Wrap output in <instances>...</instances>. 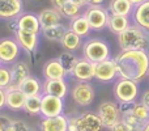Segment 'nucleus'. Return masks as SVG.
Instances as JSON below:
<instances>
[{
    "mask_svg": "<svg viewBox=\"0 0 149 131\" xmlns=\"http://www.w3.org/2000/svg\"><path fill=\"white\" fill-rule=\"evenodd\" d=\"M114 59L119 77L140 83L149 76V54L145 50H120Z\"/></svg>",
    "mask_w": 149,
    "mask_h": 131,
    "instance_id": "nucleus-1",
    "label": "nucleus"
},
{
    "mask_svg": "<svg viewBox=\"0 0 149 131\" xmlns=\"http://www.w3.org/2000/svg\"><path fill=\"white\" fill-rule=\"evenodd\" d=\"M120 50H149V33L143 28L131 24L124 32L116 36Z\"/></svg>",
    "mask_w": 149,
    "mask_h": 131,
    "instance_id": "nucleus-2",
    "label": "nucleus"
},
{
    "mask_svg": "<svg viewBox=\"0 0 149 131\" xmlns=\"http://www.w3.org/2000/svg\"><path fill=\"white\" fill-rule=\"evenodd\" d=\"M81 51L82 58L92 63H98L111 58L110 43L101 37H88L86 41L82 42Z\"/></svg>",
    "mask_w": 149,
    "mask_h": 131,
    "instance_id": "nucleus-3",
    "label": "nucleus"
},
{
    "mask_svg": "<svg viewBox=\"0 0 149 131\" xmlns=\"http://www.w3.org/2000/svg\"><path fill=\"white\" fill-rule=\"evenodd\" d=\"M113 95L115 97L116 102H136L140 96L139 83L134 81L131 79L118 77L114 81Z\"/></svg>",
    "mask_w": 149,
    "mask_h": 131,
    "instance_id": "nucleus-4",
    "label": "nucleus"
},
{
    "mask_svg": "<svg viewBox=\"0 0 149 131\" xmlns=\"http://www.w3.org/2000/svg\"><path fill=\"white\" fill-rule=\"evenodd\" d=\"M82 15L86 17L93 32H102L107 28L109 22V9L103 5H88Z\"/></svg>",
    "mask_w": 149,
    "mask_h": 131,
    "instance_id": "nucleus-5",
    "label": "nucleus"
},
{
    "mask_svg": "<svg viewBox=\"0 0 149 131\" xmlns=\"http://www.w3.org/2000/svg\"><path fill=\"white\" fill-rule=\"evenodd\" d=\"M70 93L73 102L81 108L90 106L95 98V89L90 81H76Z\"/></svg>",
    "mask_w": 149,
    "mask_h": 131,
    "instance_id": "nucleus-6",
    "label": "nucleus"
},
{
    "mask_svg": "<svg viewBox=\"0 0 149 131\" xmlns=\"http://www.w3.org/2000/svg\"><path fill=\"white\" fill-rule=\"evenodd\" d=\"M97 114L102 121L105 129L110 130L116 122L122 119V113L119 110V104L115 101H102L97 108Z\"/></svg>",
    "mask_w": 149,
    "mask_h": 131,
    "instance_id": "nucleus-7",
    "label": "nucleus"
},
{
    "mask_svg": "<svg viewBox=\"0 0 149 131\" xmlns=\"http://www.w3.org/2000/svg\"><path fill=\"white\" fill-rule=\"evenodd\" d=\"M21 47L15 37H3L0 38V64L10 66L20 59Z\"/></svg>",
    "mask_w": 149,
    "mask_h": 131,
    "instance_id": "nucleus-8",
    "label": "nucleus"
},
{
    "mask_svg": "<svg viewBox=\"0 0 149 131\" xmlns=\"http://www.w3.org/2000/svg\"><path fill=\"white\" fill-rule=\"evenodd\" d=\"M119 77L118 66L113 57L102 62L94 63V79L103 84L114 83Z\"/></svg>",
    "mask_w": 149,
    "mask_h": 131,
    "instance_id": "nucleus-9",
    "label": "nucleus"
},
{
    "mask_svg": "<svg viewBox=\"0 0 149 131\" xmlns=\"http://www.w3.org/2000/svg\"><path fill=\"white\" fill-rule=\"evenodd\" d=\"M64 113V98L51 95H42L41 116L45 118L56 117Z\"/></svg>",
    "mask_w": 149,
    "mask_h": 131,
    "instance_id": "nucleus-10",
    "label": "nucleus"
},
{
    "mask_svg": "<svg viewBox=\"0 0 149 131\" xmlns=\"http://www.w3.org/2000/svg\"><path fill=\"white\" fill-rule=\"evenodd\" d=\"M10 69V84L7 89H20L26 77L30 76V67L25 60H16L9 66Z\"/></svg>",
    "mask_w": 149,
    "mask_h": 131,
    "instance_id": "nucleus-11",
    "label": "nucleus"
},
{
    "mask_svg": "<svg viewBox=\"0 0 149 131\" xmlns=\"http://www.w3.org/2000/svg\"><path fill=\"white\" fill-rule=\"evenodd\" d=\"M13 37L20 45L21 50L29 55H33L38 51L39 46V34L36 33H29V32H24L21 29H16L13 32Z\"/></svg>",
    "mask_w": 149,
    "mask_h": 131,
    "instance_id": "nucleus-12",
    "label": "nucleus"
},
{
    "mask_svg": "<svg viewBox=\"0 0 149 131\" xmlns=\"http://www.w3.org/2000/svg\"><path fill=\"white\" fill-rule=\"evenodd\" d=\"M105 129L97 111H84L77 114V131H102Z\"/></svg>",
    "mask_w": 149,
    "mask_h": 131,
    "instance_id": "nucleus-13",
    "label": "nucleus"
},
{
    "mask_svg": "<svg viewBox=\"0 0 149 131\" xmlns=\"http://www.w3.org/2000/svg\"><path fill=\"white\" fill-rule=\"evenodd\" d=\"M71 77L76 81H92L94 79V63L82 57L79 58L71 72Z\"/></svg>",
    "mask_w": 149,
    "mask_h": 131,
    "instance_id": "nucleus-14",
    "label": "nucleus"
},
{
    "mask_svg": "<svg viewBox=\"0 0 149 131\" xmlns=\"http://www.w3.org/2000/svg\"><path fill=\"white\" fill-rule=\"evenodd\" d=\"M70 93V85L65 79H51L42 83V95H51L65 98Z\"/></svg>",
    "mask_w": 149,
    "mask_h": 131,
    "instance_id": "nucleus-15",
    "label": "nucleus"
},
{
    "mask_svg": "<svg viewBox=\"0 0 149 131\" xmlns=\"http://www.w3.org/2000/svg\"><path fill=\"white\" fill-rule=\"evenodd\" d=\"M16 25L17 29H21L24 32H29V33H41V22H39V17L37 13L33 12H22L17 18H16Z\"/></svg>",
    "mask_w": 149,
    "mask_h": 131,
    "instance_id": "nucleus-16",
    "label": "nucleus"
},
{
    "mask_svg": "<svg viewBox=\"0 0 149 131\" xmlns=\"http://www.w3.org/2000/svg\"><path fill=\"white\" fill-rule=\"evenodd\" d=\"M24 12L22 0H0V18L15 20Z\"/></svg>",
    "mask_w": 149,
    "mask_h": 131,
    "instance_id": "nucleus-17",
    "label": "nucleus"
},
{
    "mask_svg": "<svg viewBox=\"0 0 149 131\" xmlns=\"http://www.w3.org/2000/svg\"><path fill=\"white\" fill-rule=\"evenodd\" d=\"M42 76L45 77V80L65 79L68 76V74L56 57V58H52V59L47 60L43 64V67H42Z\"/></svg>",
    "mask_w": 149,
    "mask_h": 131,
    "instance_id": "nucleus-18",
    "label": "nucleus"
},
{
    "mask_svg": "<svg viewBox=\"0 0 149 131\" xmlns=\"http://www.w3.org/2000/svg\"><path fill=\"white\" fill-rule=\"evenodd\" d=\"M132 24L143 28L149 33V0H145L144 3L134 7V11L131 13Z\"/></svg>",
    "mask_w": 149,
    "mask_h": 131,
    "instance_id": "nucleus-19",
    "label": "nucleus"
},
{
    "mask_svg": "<svg viewBox=\"0 0 149 131\" xmlns=\"http://www.w3.org/2000/svg\"><path fill=\"white\" fill-rule=\"evenodd\" d=\"M39 130L41 131H68V118L64 114L56 117L45 118L42 117L39 122Z\"/></svg>",
    "mask_w": 149,
    "mask_h": 131,
    "instance_id": "nucleus-20",
    "label": "nucleus"
},
{
    "mask_svg": "<svg viewBox=\"0 0 149 131\" xmlns=\"http://www.w3.org/2000/svg\"><path fill=\"white\" fill-rule=\"evenodd\" d=\"M5 108H8L9 110L18 111L22 110L24 105L26 101L25 93L21 89H5Z\"/></svg>",
    "mask_w": 149,
    "mask_h": 131,
    "instance_id": "nucleus-21",
    "label": "nucleus"
},
{
    "mask_svg": "<svg viewBox=\"0 0 149 131\" xmlns=\"http://www.w3.org/2000/svg\"><path fill=\"white\" fill-rule=\"evenodd\" d=\"M132 24L131 17L128 16H120V15H110L109 16V22H107V29L113 34L118 36L122 32H124L130 25Z\"/></svg>",
    "mask_w": 149,
    "mask_h": 131,
    "instance_id": "nucleus-22",
    "label": "nucleus"
},
{
    "mask_svg": "<svg viewBox=\"0 0 149 131\" xmlns=\"http://www.w3.org/2000/svg\"><path fill=\"white\" fill-rule=\"evenodd\" d=\"M68 30V28L64 24H56V25H51V26H46V28L41 29V33L47 41L50 42H56L60 43L63 39V36L65 34V32Z\"/></svg>",
    "mask_w": 149,
    "mask_h": 131,
    "instance_id": "nucleus-23",
    "label": "nucleus"
},
{
    "mask_svg": "<svg viewBox=\"0 0 149 131\" xmlns=\"http://www.w3.org/2000/svg\"><path fill=\"white\" fill-rule=\"evenodd\" d=\"M68 29L74 32V33H76L77 36H80L81 38L89 37L90 33L93 32L89 22H88L86 17H85L84 15H80V16H77V17L72 18V20H70V26H68Z\"/></svg>",
    "mask_w": 149,
    "mask_h": 131,
    "instance_id": "nucleus-24",
    "label": "nucleus"
},
{
    "mask_svg": "<svg viewBox=\"0 0 149 131\" xmlns=\"http://www.w3.org/2000/svg\"><path fill=\"white\" fill-rule=\"evenodd\" d=\"M39 22H41V28H46V26L56 25V24L62 22V15L58 9L55 8H45L38 13Z\"/></svg>",
    "mask_w": 149,
    "mask_h": 131,
    "instance_id": "nucleus-25",
    "label": "nucleus"
},
{
    "mask_svg": "<svg viewBox=\"0 0 149 131\" xmlns=\"http://www.w3.org/2000/svg\"><path fill=\"white\" fill-rule=\"evenodd\" d=\"M60 45H62L64 51L76 53L77 50H80L82 47V38L80 36H77L71 29H68V30L65 32V34L63 36V39H62V42H60Z\"/></svg>",
    "mask_w": 149,
    "mask_h": 131,
    "instance_id": "nucleus-26",
    "label": "nucleus"
},
{
    "mask_svg": "<svg viewBox=\"0 0 149 131\" xmlns=\"http://www.w3.org/2000/svg\"><path fill=\"white\" fill-rule=\"evenodd\" d=\"M107 9L110 15H120L130 17L134 11V4L130 0H110Z\"/></svg>",
    "mask_w": 149,
    "mask_h": 131,
    "instance_id": "nucleus-27",
    "label": "nucleus"
},
{
    "mask_svg": "<svg viewBox=\"0 0 149 131\" xmlns=\"http://www.w3.org/2000/svg\"><path fill=\"white\" fill-rule=\"evenodd\" d=\"M24 93H25L26 97H30V96H38L42 95V83L38 77L30 75L29 77H26V80L22 83L20 88Z\"/></svg>",
    "mask_w": 149,
    "mask_h": 131,
    "instance_id": "nucleus-28",
    "label": "nucleus"
},
{
    "mask_svg": "<svg viewBox=\"0 0 149 131\" xmlns=\"http://www.w3.org/2000/svg\"><path fill=\"white\" fill-rule=\"evenodd\" d=\"M41 106H42V95L30 96V97H26L22 110H25V113H28L29 116H41Z\"/></svg>",
    "mask_w": 149,
    "mask_h": 131,
    "instance_id": "nucleus-29",
    "label": "nucleus"
},
{
    "mask_svg": "<svg viewBox=\"0 0 149 131\" xmlns=\"http://www.w3.org/2000/svg\"><path fill=\"white\" fill-rule=\"evenodd\" d=\"M59 12H60V15H62L63 18L72 20V18L77 17V16L82 15V7H80V5L74 4V3L68 0V1L59 9Z\"/></svg>",
    "mask_w": 149,
    "mask_h": 131,
    "instance_id": "nucleus-30",
    "label": "nucleus"
},
{
    "mask_svg": "<svg viewBox=\"0 0 149 131\" xmlns=\"http://www.w3.org/2000/svg\"><path fill=\"white\" fill-rule=\"evenodd\" d=\"M59 62L62 63V66L64 67V69L67 71L68 76H71V72H72L74 64L77 63L79 60V57L74 55V53H71V51H63L62 54L58 57Z\"/></svg>",
    "mask_w": 149,
    "mask_h": 131,
    "instance_id": "nucleus-31",
    "label": "nucleus"
},
{
    "mask_svg": "<svg viewBox=\"0 0 149 131\" xmlns=\"http://www.w3.org/2000/svg\"><path fill=\"white\" fill-rule=\"evenodd\" d=\"M122 121L130 127L131 131H141L143 125H144L139 118H136V117L132 114V110L130 111V113L122 114Z\"/></svg>",
    "mask_w": 149,
    "mask_h": 131,
    "instance_id": "nucleus-32",
    "label": "nucleus"
},
{
    "mask_svg": "<svg viewBox=\"0 0 149 131\" xmlns=\"http://www.w3.org/2000/svg\"><path fill=\"white\" fill-rule=\"evenodd\" d=\"M132 114H134L136 118H139L143 123H145V122L149 119V109L141 102V101H136V102H134V106H132Z\"/></svg>",
    "mask_w": 149,
    "mask_h": 131,
    "instance_id": "nucleus-33",
    "label": "nucleus"
},
{
    "mask_svg": "<svg viewBox=\"0 0 149 131\" xmlns=\"http://www.w3.org/2000/svg\"><path fill=\"white\" fill-rule=\"evenodd\" d=\"M7 131H36V130L31 126H29L26 122L20 121V119H12Z\"/></svg>",
    "mask_w": 149,
    "mask_h": 131,
    "instance_id": "nucleus-34",
    "label": "nucleus"
},
{
    "mask_svg": "<svg viewBox=\"0 0 149 131\" xmlns=\"http://www.w3.org/2000/svg\"><path fill=\"white\" fill-rule=\"evenodd\" d=\"M10 84V69L9 66H0V88L7 89Z\"/></svg>",
    "mask_w": 149,
    "mask_h": 131,
    "instance_id": "nucleus-35",
    "label": "nucleus"
},
{
    "mask_svg": "<svg viewBox=\"0 0 149 131\" xmlns=\"http://www.w3.org/2000/svg\"><path fill=\"white\" fill-rule=\"evenodd\" d=\"M10 122H12V119L9 117L4 116V114H0V131H7Z\"/></svg>",
    "mask_w": 149,
    "mask_h": 131,
    "instance_id": "nucleus-36",
    "label": "nucleus"
},
{
    "mask_svg": "<svg viewBox=\"0 0 149 131\" xmlns=\"http://www.w3.org/2000/svg\"><path fill=\"white\" fill-rule=\"evenodd\" d=\"M68 118V131H77V114L67 116Z\"/></svg>",
    "mask_w": 149,
    "mask_h": 131,
    "instance_id": "nucleus-37",
    "label": "nucleus"
},
{
    "mask_svg": "<svg viewBox=\"0 0 149 131\" xmlns=\"http://www.w3.org/2000/svg\"><path fill=\"white\" fill-rule=\"evenodd\" d=\"M110 131H131V130H130V127L127 126V125L120 119V121L116 122V123L114 125L113 127H111Z\"/></svg>",
    "mask_w": 149,
    "mask_h": 131,
    "instance_id": "nucleus-38",
    "label": "nucleus"
},
{
    "mask_svg": "<svg viewBox=\"0 0 149 131\" xmlns=\"http://www.w3.org/2000/svg\"><path fill=\"white\" fill-rule=\"evenodd\" d=\"M67 1H68V0H50V3H51V7L55 8V9H58V11H59L60 8H62Z\"/></svg>",
    "mask_w": 149,
    "mask_h": 131,
    "instance_id": "nucleus-39",
    "label": "nucleus"
},
{
    "mask_svg": "<svg viewBox=\"0 0 149 131\" xmlns=\"http://www.w3.org/2000/svg\"><path fill=\"white\" fill-rule=\"evenodd\" d=\"M140 101H141V102L144 104V105L149 109V89L144 90V92L141 93V97H140Z\"/></svg>",
    "mask_w": 149,
    "mask_h": 131,
    "instance_id": "nucleus-40",
    "label": "nucleus"
},
{
    "mask_svg": "<svg viewBox=\"0 0 149 131\" xmlns=\"http://www.w3.org/2000/svg\"><path fill=\"white\" fill-rule=\"evenodd\" d=\"M5 93H7V90L4 88H0V110L5 108Z\"/></svg>",
    "mask_w": 149,
    "mask_h": 131,
    "instance_id": "nucleus-41",
    "label": "nucleus"
},
{
    "mask_svg": "<svg viewBox=\"0 0 149 131\" xmlns=\"http://www.w3.org/2000/svg\"><path fill=\"white\" fill-rule=\"evenodd\" d=\"M106 0H88V5H103Z\"/></svg>",
    "mask_w": 149,
    "mask_h": 131,
    "instance_id": "nucleus-42",
    "label": "nucleus"
},
{
    "mask_svg": "<svg viewBox=\"0 0 149 131\" xmlns=\"http://www.w3.org/2000/svg\"><path fill=\"white\" fill-rule=\"evenodd\" d=\"M70 1H72L74 3V4H77V5H80V7H88V0H70Z\"/></svg>",
    "mask_w": 149,
    "mask_h": 131,
    "instance_id": "nucleus-43",
    "label": "nucleus"
},
{
    "mask_svg": "<svg viewBox=\"0 0 149 131\" xmlns=\"http://www.w3.org/2000/svg\"><path fill=\"white\" fill-rule=\"evenodd\" d=\"M130 1L134 4V7H136V5H139V4H141V3H144L145 0H130Z\"/></svg>",
    "mask_w": 149,
    "mask_h": 131,
    "instance_id": "nucleus-44",
    "label": "nucleus"
},
{
    "mask_svg": "<svg viewBox=\"0 0 149 131\" xmlns=\"http://www.w3.org/2000/svg\"><path fill=\"white\" fill-rule=\"evenodd\" d=\"M141 131H149V119L147 122H145L144 125H143V129H141Z\"/></svg>",
    "mask_w": 149,
    "mask_h": 131,
    "instance_id": "nucleus-45",
    "label": "nucleus"
},
{
    "mask_svg": "<svg viewBox=\"0 0 149 131\" xmlns=\"http://www.w3.org/2000/svg\"><path fill=\"white\" fill-rule=\"evenodd\" d=\"M0 66H1V64H0Z\"/></svg>",
    "mask_w": 149,
    "mask_h": 131,
    "instance_id": "nucleus-46",
    "label": "nucleus"
},
{
    "mask_svg": "<svg viewBox=\"0 0 149 131\" xmlns=\"http://www.w3.org/2000/svg\"><path fill=\"white\" fill-rule=\"evenodd\" d=\"M148 77H149V76H148Z\"/></svg>",
    "mask_w": 149,
    "mask_h": 131,
    "instance_id": "nucleus-47",
    "label": "nucleus"
}]
</instances>
